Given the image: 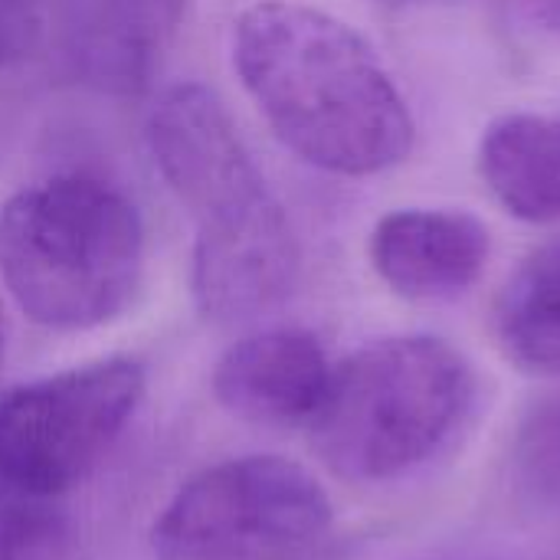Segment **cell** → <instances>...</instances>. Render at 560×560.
<instances>
[{
  "label": "cell",
  "mask_w": 560,
  "mask_h": 560,
  "mask_svg": "<svg viewBox=\"0 0 560 560\" xmlns=\"http://www.w3.org/2000/svg\"><path fill=\"white\" fill-rule=\"evenodd\" d=\"M233 66L276 138L305 164L371 177L407 161L410 105L345 20L295 0L253 3L233 30Z\"/></svg>",
  "instance_id": "obj_1"
},
{
  "label": "cell",
  "mask_w": 560,
  "mask_h": 560,
  "mask_svg": "<svg viewBox=\"0 0 560 560\" xmlns=\"http://www.w3.org/2000/svg\"><path fill=\"white\" fill-rule=\"evenodd\" d=\"M154 164L194 220V302L213 325H243L295 285L292 223L249 154L223 98L200 85H171L148 115Z\"/></svg>",
  "instance_id": "obj_2"
},
{
  "label": "cell",
  "mask_w": 560,
  "mask_h": 560,
  "mask_svg": "<svg viewBox=\"0 0 560 560\" xmlns=\"http://www.w3.org/2000/svg\"><path fill=\"white\" fill-rule=\"evenodd\" d=\"M144 272V223L112 184L62 174L0 207V279L20 312L52 331H85L128 308Z\"/></svg>",
  "instance_id": "obj_3"
},
{
  "label": "cell",
  "mask_w": 560,
  "mask_h": 560,
  "mask_svg": "<svg viewBox=\"0 0 560 560\" xmlns=\"http://www.w3.org/2000/svg\"><path fill=\"white\" fill-rule=\"evenodd\" d=\"M476 374L433 335L381 338L335 364L312 417L318 459L348 482H390L430 463L466 420Z\"/></svg>",
  "instance_id": "obj_4"
},
{
  "label": "cell",
  "mask_w": 560,
  "mask_h": 560,
  "mask_svg": "<svg viewBox=\"0 0 560 560\" xmlns=\"http://www.w3.org/2000/svg\"><path fill=\"white\" fill-rule=\"evenodd\" d=\"M322 482L282 456L223 459L187 479L151 528L158 560H302L331 532Z\"/></svg>",
  "instance_id": "obj_5"
},
{
  "label": "cell",
  "mask_w": 560,
  "mask_h": 560,
  "mask_svg": "<svg viewBox=\"0 0 560 560\" xmlns=\"http://www.w3.org/2000/svg\"><path fill=\"white\" fill-rule=\"evenodd\" d=\"M135 358H105L23 384L0 400V482L49 499L82 482L144 397Z\"/></svg>",
  "instance_id": "obj_6"
},
{
  "label": "cell",
  "mask_w": 560,
  "mask_h": 560,
  "mask_svg": "<svg viewBox=\"0 0 560 560\" xmlns=\"http://www.w3.org/2000/svg\"><path fill=\"white\" fill-rule=\"evenodd\" d=\"M335 364L302 328H269L240 338L213 368L220 407L256 427H299L318 413Z\"/></svg>",
  "instance_id": "obj_7"
},
{
  "label": "cell",
  "mask_w": 560,
  "mask_h": 560,
  "mask_svg": "<svg viewBox=\"0 0 560 560\" xmlns=\"http://www.w3.org/2000/svg\"><path fill=\"white\" fill-rule=\"evenodd\" d=\"M371 266L410 302H446L469 292L492 253L489 226L466 210H394L371 233Z\"/></svg>",
  "instance_id": "obj_8"
},
{
  "label": "cell",
  "mask_w": 560,
  "mask_h": 560,
  "mask_svg": "<svg viewBox=\"0 0 560 560\" xmlns=\"http://www.w3.org/2000/svg\"><path fill=\"white\" fill-rule=\"evenodd\" d=\"M479 171L512 217L560 223V118L535 112L495 118L479 141Z\"/></svg>",
  "instance_id": "obj_9"
},
{
  "label": "cell",
  "mask_w": 560,
  "mask_h": 560,
  "mask_svg": "<svg viewBox=\"0 0 560 560\" xmlns=\"http://www.w3.org/2000/svg\"><path fill=\"white\" fill-rule=\"evenodd\" d=\"M495 335L505 358L522 371L560 377V240L532 253L505 282Z\"/></svg>",
  "instance_id": "obj_10"
},
{
  "label": "cell",
  "mask_w": 560,
  "mask_h": 560,
  "mask_svg": "<svg viewBox=\"0 0 560 560\" xmlns=\"http://www.w3.org/2000/svg\"><path fill=\"white\" fill-rule=\"evenodd\" d=\"M512 469L532 502L560 509V387L525 413L512 446Z\"/></svg>",
  "instance_id": "obj_11"
},
{
  "label": "cell",
  "mask_w": 560,
  "mask_h": 560,
  "mask_svg": "<svg viewBox=\"0 0 560 560\" xmlns=\"http://www.w3.org/2000/svg\"><path fill=\"white\" fill-rule=\"evenodd\" d=\"M39 13L30 0H0V69L23 62L39 43Z\"/></svg>",
  "instance_id": "obj_12"
},
{
  "label": "cell",
  "mask_w": 560,
  "mask_h": 560,
  "mask_svg": "<svg viewBox=\"0 0 560 560\" xmlns=\"http://www.w3.org/2000/svg\"><path fill=\"white\" fill-rule=\"evenodd\" d=\"M522 10L535 26L560 36V0H522Z\"/></svg>",
  "instance_id": "obj_13"
},
{
  "label": "cell",
  "mask_w": 560,
  "mask_h": 560,
  "mask_svg": "<svg viewBox=\"0 0 560 560\" xmlns=\"http://www.w3.org/2000/svg\"><path fill=\"white\" fill-rule=\"evenodd\" d=\"M0 338H3V315H0Z\"/></svg>",
  "instance_id": "obj_14"
}]
</instances>
